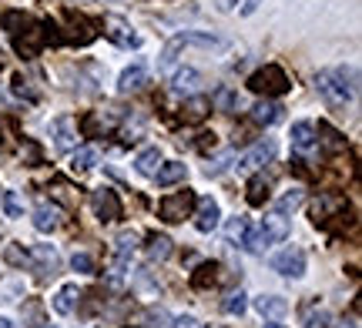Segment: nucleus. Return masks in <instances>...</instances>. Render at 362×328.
<instances>
[{
  "label": "nucleus",
  "mask_w": 362,
  "mask_h": 328,
  "mask_svg": "<svg viewBox=\"0 0 362 328\" xmlns=\"http://www.w3.org/2000/svg\"><path fill=\"white\" fill-rule=\"evenodd\" d=\"M315 87L322 94V101L329 107H346L359 91V78L356 67H336V71H319Z\"/></svg>",
  "instance_id": "f257e3e1"
},
{
  "label": "nucleus",
  "mask_w": 362,
  "mask_h": 328,
  "mask_svg": "<svg viewBox=\"0 0 362 328\" xmlns=\"http://www.w3.org/2000/svg\"><path fill=\"white\" fill-rule=\"evenodd\" d=\"M185 47H205V51H221V47H225V40L215 37V34H208V30H185V34H175V37L165 44L161 57H158V67H161V71H168V67L175 64L178 51H185Z\"/></svg>",
  "instance_id": "f03ea898"
},
{
  "label": "nucleus",
  "mask_w": 362,
  "mask_h": 328,
  "mask_svg": "<svg viewBox=\"0 0 362 328\" xmlns=\"http://www.w3.org/2000/svg\"><path fill=\"white\" fill-rule=\"evenodd\" d=\"M288 87H292V84H288V78H285V71L279 64H265V67H259V71L248 78V91L265 94V97L285 94Z\"/></svg>",
  "instance_id": "7ed1b4c3"
},
{
  "label": "nucleus",
  "mask_w": 362,
  "mask_h": 328,
  "mask_svg": "<svg viewBox=\"0 0 362 328\" xmlns=\"http://www.w3.org/2000/svg\"><path fill=\"white\" fill-rule=\"evenodd\" d=\"M288 231H292L288 218L275 211V214H269V218L262 221L259 231H252V251H262V248H269V245H275V241H285Z\"/></svg>",
  "instance_id": "20e7f679"
},
{
  "label": "nucleus",
  "mask_w": 362,
  "mask_h": 328,
  "mask_svg": "<svg viewBox=\"0 0 362 328\" xmlns=\"http://www.w3.org/2000/svg\"><path fill=\"white\" fill-rule=\"evenodd\" d=\"M194 208V191H175V195L161 198V205H158V218L168 224H178L185 221Z\"/></svg>",
  "instance_id": "39448f33"
},
{
  "label": "nucleus",
  "mask_w": 362,
  "mask_h": 328,
  "mask_svg": "<svg viewBox=\"0 0 362 328\" xmlns=\"http://www.w3.org/2000/svg\"><path fill=\"white\" fill-rule=\"evenodd\" d=\"M51 30H47L44 24H30V30H24V34H17V37H13L17 54H21V57H37V54L44 51V44L51 40Z\"/></svg>",
  "instance_id": "423d86ee"
},
{
  "label": "nucleus",
  "mask_w": 362,
  "mask_h": 328,
  "mask_svg": "<svg viewBox=\"0 0 362 328\" xmlns=\"http://www.w3.org/2000/svg\"><path fill=\"white\" fill-rule=\"evenodd\" d=\"M272 268L285 278H302L305 275V251L302 248H285L272 258Z\"/></svg>",
  "instance_id": "0eeeda50"
},
{
  "label": "nucleus",
  "mask_w": 362,
  "mask_h": 328,
  "mask_svg": "<svg viewBox=\"0 0 362 328\" xmlns=\"http://www.w3.org/2000/svg\"><path fill=\"white\" fill-rule=\"evenodd\" d=\"M94 211H98V218H101L104 224L117 221V218H121V198H117V191L98 188V191H94Z\"/></svg>",
  "instance_id": "6e6552de"
},
{
  "label": "nucleus",
  "mask_w": 362,
  "mask_h": 328,
  "mask_svg": "<svg viewBox=\"0 0 362 328\" xmlns=\"http://www.w3.org/2000/svg\"><path fill=\"white\" fill-rule=\"evenodd\" d=\"M104 34L115 40L117 47H138V44H141V37H138L121 17H104Z\"/></svg>",
  "instance_id": "1a4fd4ad"
},
{
  "label": "nucleus",
  "mask_w": 362,
  "mask_h": 328,
  "mask_svg": "<svg viewBox=\"0 0 362 328\" xmlns=\"http://www.w3.org/2000/svg\"><path fill=\"white\" fill-rule=\"evenodd\" d=\"M51 134H54V147L67 154V151H74L78 147V131H74V121L71 118H57L51 124Z\"/></svg>",
  "instance_id": "9d476101"
},
{
  "label": "nucleus",
  "mask_w": 362,
  "mask_h": 328,
  "mask_svg": "<svg viewBox=\"0 0 362 328\" xmlns=\"http://www.w3.org/2000/svg\"><path fill=\"white\" fill-rule=\"evenodd\" d=\"M221 221V208H218V201H211V198H202L198 201V211H194V228L198 231H215Z\"/></svg>",
  "instance_id": "9b49d317"
},
{
  "label": "nucleus",
  "mask_w": 362,
  "mask_h": 328,
  "mask_svg": "<svg viewBox=\"0 0 362 328\" xmlns=\"http://www.w3.org/2000/svg\"><path fill=\"white\" fill-rule=\"evenodd\" d=\"M61 224H64V211L57 208V205H47V201H44V205L34 208V228H37V231L47 235V231H57Z\"/></svg>",
  "instance_id": "f8f14e48"
},
{
  "label": "nucleus",
  "mask_w": 362,
  "mask_h": 328,
  "mask_svg": "<svg viewBox=\"0 0 362 328\" xmlns=\"http://www.w3.org/2000/svg\"><path fill=\"white\" fill-rule=\"evenodd\" d=\"M272 158H275V145H272V141H259L255 147H248L245 151V158L238 161V168L242 171H259L262 164H269Z\"/></svg>",
  "instance_id": "ddd939ff"
},
{
  "label": "nucleus",
  "mask_w": 362,
  "mask_h": 328,
  "mask_svg": "<svg viewBox=\"0 0 362 328\" xmlns=\"http://www.w3.org/2000/svg\"><path fill=\"white\" fill-rule=\"evenodd\" d=\"M148 84V67L144 64H131L121 71V78H117V91L121 94H131L138 91V87H144Z\"/></svg>",
  "instance_id": "4468645a"
},
{
  "label": "nucleus",
  "mask_w": 362,
  "mask_h": 328,
  "mask_svg": "<svg viewBox=\"0 0 362 328\" xmlns=\"http://www.w3.org/2000/svg\"><path fill=\"white\" fill-rule=\"evenodd\" d=\"M315 138H319V134H315V124H312V121H296V124H292V147H296V151H312V147H315Z\"/></svg>",
  "instance_id": "2eb2a0df"
},
{
  "label": "nucleus",
  "mask_w": 362,
  "mask_h": 328,
  "mask_svg": "<svg viewBox=\"0 0 362 328\" xmlns=\"http://www.w3.org/2000/svg\"><path fill=\"white\" fill-rule=\"evenodd\" d=\"M198 84H202V74H198L194 67H181V71L171 74V87H175L178 94H194L198 91Z\"/></svg>",
  "instance_id": "dca6fc26"
},
{
  "label": "nucleus",
  "mask_w": 362,
  "mask_h": 328,
  "mask_svg": "<svg viewBox=\"0 0 362 328\" xmlns=\"http://www.w3.org/2000/svg\"><path fill=\"white\" fill-rule=\"evenodd\" d=\"M24 295H27V281L21 275L0 278V302H4V305L17 302V298H24Z\"/></svg>",
  "instance_id": "f3484780"
},
{
  "label": "nucleus",
  "mask_w": 362,
  "mask_h": 328,
  "mask_svg": "<svg viewBox=\"0 0 362 328\" xmlns=\"http://www.w3.org/2000/svg\"><path fill=\"white\" fill-rule=\"evenodd\" d=\"M30 265L37 268L40 275H47V272L54 275V268H57V251H54L51 245H37V248L30 251Z\"/></svg>",
  "instance_id": "a211bd4d"
},
{
  "label": "nucleus",
  "mask_w": 362,
  "mask_h": 328,
  "mask_svg": "<svg viewBox=\"0 0 362 328\" xmlns=\"http://www.w3.org/2000/svg\"><path fill=\"white\" fill-rule=\"evenodd\" d=\"M252 121H255V124H265V128L275 124V121H282V104H275V101L265 97V101H259V104L252 107Z\"/></svg>",
  "instance_id": "6ab92c4d"
},
{
  "label": "nucleus",
  "mask_w": 362,
  "mask_h": 328,
  "mask_svg": "<svg viewBox=\"0 0 362 328\" xmlns=\"http://www.w3.org/2000/svg\"><path fill=\"white\" fill-rule=\"evenodd\" d=\"M255 308H259L262 318H282L288 312V302L279 295H262V298H255Z\"/></svg>",
  "instance_id": "aec40b11"
},
{
  "label": "nucleus",
  "mask_w": 362,
  "mask_h": 328,
  "mask_svg": "<svg viewBox=\"0 0 362 328\" xmlns=\"http://www.w3.org/2000/svg\"><path fill=\"white\" fill-rule=\"evenodd\" d=\"M158 168H161V151H158V147H144L141 154L134 158V171L144 174V178H155Z\"/></svg>",
  "instance_id": "412c9836"
},
{
  "label": "nucleus",
  "mask_w": 362,
  "mask_h": 328,
  "mask_svg": "<svg viewBox=\"0 0 362 328\" xmlns=\"http://www.w3.org/2000/svg\"><path fill=\"white\" fill-rule=\"evenodd\" d=\"M101 161V154H98V147H74V158H71V171L74 174H84V171H90L94 164Z\"/></svg>",
  "instance_id": "4be33fe9"
},
{
  "label": "nucleus",
  "mask_w": 362,
  "mask_h": 328,
  "mask_svg": "<svg viewBox=\"0 0 362 328\" xmlns=\"http://www.w3.org/2000/svg\"><path fill=\"white\" fill-rule=\"evenodd\" d=\"M74 302H78V285H64V288L54 295L51 308L57 315H71V312H74Z\"/></svg>",
  "instance_id": "5701e85b"
},
{
  "label": "nucleus",
  "mask_w": 362,
  "mask_h": 328,
  "mask_svg": "<svg viewBox=\"0 0 362 328\" xmlns=\"http://www.w3.org/2000/svg\"><path fill=\"white\" fill-rule=\"evenodd\" d=\"M185 174H188V164H181V161H168V164H161L155 171L158 184H178V181H185Z\"/></svg>",
  "instance_id": "b1692460"
},
{
  "label": "nucleus",
  "mask_w": 362,
  "mask_h": 328,
  "mask_svg": "<svg viewBox=\"0 0 362 328\" xmlns=\"http://www.w3.org/2000/svg\"><path fill=\"white\" fill-rule=\"evenodd\" d=\"M228 241H238L242 248L252 251V228H248L245 218H232L228 221Z\"/></svg>",
  "instance_id": "393cba45"
},
{
  "label": "nucleus",
  "mask_w": 362,
  "mask_h": 328,
  "mask_svg": "<svg viewBox=\"0 0 362 328\" xmlns=\"http://www.w3.org/2000/svg\"><path fill=\"white\" fill-rule=\"evenodd\" d=\"M171 255V238L168 235H151L148 238V258L151 262H165Z\"/></svg>",
  "instance_id": "a878e982"
},
{
  "label": "nucleus",
  "mask_w": 362,
  "mask_h": 328,
  "mask_svg": "<svg viewBox=\"0 0 362 328\" xmlns=\"http://www.w3.org/2000/svg\"><path fill=\"white\" fill-rule=\"evenodd\" d=\"M185 111H188V114H185V121H202L208 111H211V101H208V97H202V94H194V97H188V101H185Z\"/></svg>",
  "instance_id": "bb28decb"
},
{
  "label": "nucleus",
  "mask_w": 362,
  "mask_h": 328,
  "mask_svg": "<svg viewBox=\"0 0 362 328\" xmlns=\"http://www.w3.org/2000/svg\"><path fill=\"white\" fill-rule=\"evenodd\" d=\"M138 248V231H124V235L117 238V265H124L134 255Z\"/></svg>",
  "instance_id": "cd10ccee"
},
{
  "label": "nucleus",
  "mask_w": 362,
  "mask_h": 328,
  "mask_svg": "<svg viewBox=\"0 0 362 328\" xmlns=\"http://www.w3.org/2000/svg\"><path fill=\"white\" fill-rule=\"evenodd\" d=\"M0 24L7 27L11 34H21L24 27H30V17H27V13H21V11H7V13H0Z\"/></svg>",
  "instance_id": "c85d7f7f"
},
{
  "label": "nucleus",
  "mask_w": 362,
  "mask_h": 328,
  "mask_svg": "<svg viewBox=\"0 0 362 328\" xmlns=\"http://www.w3.org/2000/svg\"><path fill=\"white\" fill-rule=\"evenodd\" d=\"M0 208H4L7 218H24V205H21L17 191H4V195H0Z\"/></svg>",
  "instance_id": "c756f323"
},
{
  "label": "nucleus",
  "mask_w": 362,
  "mask_h": 328,
  "mask_svg": "<svg viewBox=\"0 0 362 328\" xmlns=\"http://www.w3.org/2000/svg\"><path fill=\"white\" fill-rule=\"evenodd\" d=\"M315 134H322V145L329 147V151H342V147H346L342 134H339L332 124H319V131H315Z\"/></svg>",
  "instance_id": "7c9ffc66"
},
{
  "label": "nucleus",
  "mask_w": 362,
  "mask_h": 328,
  "mask_svg": "<svg viewBox=\"0 0 362 328\" xmlns=\"http://www.w3.org/2000/svg\"><path fill=\"white\" fill-rule=\"evenodd\" d=\"M265 198H269V181L259 174V178L248 181V205H262Z\"/></svg>",
  "instance_id": "2f4dec72"
},
{
  "label": "nucleus",
  "mask_w": 362,
  "mask_h": 328,
  "mask_svg": "<svg viewBox=\"0 0 362 328\" xmlns=\"http://www.w3.org/2000/svg\"><path fill=\"white\" fill-rule=\"evenodd\" d=\"M302 201H305V195H302L298 188H292L288 195H282V198H279V214H288V211L302 208Z\"/></svg>",
  "instance_id": "473e14b6"
},
{
  "label": "nucleus",
  "mask_w": 362,
  "mask_h": 328,
  "mask_svg": "<svg viewBox=\"0 0 362 328\" xmlns=\"http://www.w3.org/2000/svg\"><path fill=\"white\" fill-rule=\"evenodd\" d=\"M218 281V265H202L198 275H194V288H205V285H215Z\"/></svg>",
  "instance_id": "72a5a7b5"
},
{
  "label": "nucleus",
  "mask_w": 362,
  "mask_h": 328,
  "mask_svg": "<svg viewBox=\"0 0 362 328\" xmlns=\"http://www.w3.org/2000/svg\"><path fill=\"white\" fill-rule=\"evenodd\" d=\"M232 161H235L232 154H218V158H211L205 164V174H208V178H218V174H225V171L232 168Z\"/></svg>",
  "instance_id": "f704fd0d"
},
{
  "label": "nucleus",
  "mask_w": 362,
  "mask_h": 328,
  "mask_svg": "<svg viewBox=\"0 0 362 328\" xmlns=\"http://www.w3.org/2000/svg\"><path fill=\"white\" fill-rule=\"evenodd\" d=\"M245 308H248V302H245V291H242V288L232 291V295L225 298V312H228V315H242Z\"/></svg>",
  "instance_id": "c9c22d12"
},
{
  "label": "nucleus",
  "mask_w": 362,
  "mask_h": 328,
  "mask_svg": "<svg viewBox=\"0 0 362 328\" xmlns=\"http://www.w3.org/2000/svg\"><path fill=\"white\" fill-rule=\"evenodd\" d=\"M71 268H74V272H81V275H94V258H90V255H84V251H74Z\"/></svg>",
  "instance_id": "e433bc0d"
},
{
  "label": "nucleus",
  "mask_w": 362,
  "mask_h": 328,
  "mask_svg": "<svg viewBox=\"0 0 362 328\" xmlns=\"http://www.w3.org/2000/svg\"><path fill=\"white\" fill-rule=\"evenodd\" d=\"M305 328H332V315L322 312V308H319V312H309V315H305Z\"/></svg>",
  "instance_id": "4c0bfd02"
},
{
  "label": "nucleus",
  "mask_w": 362,
  "mask_h": 328,
  "mask_svg": "<svg viewBox=\"0 0 362 328\" xmlns=\"http://www.w3.org/2000/svg\"><path fill=\"white\" fill-rule=\"evenodd\" d=\"M4 258L11 265H30V251H24V248H17V245H11V248L4 251Z\"/></svg>",
  "instance_id": "58836bf2"
},
{
  "label": "nucleus",
  "mask_w": 362,
  "mask_h": 328,
  "mask_svg": "<svg viewBox=\"0 0 362 328\" xmlns=\"http://www.w3.org/2000/svg\"><path fill=\"white\" fill-rule=\"evenodd\" d=\"M171 328H205L198 318H192V315H181V318H175V325Z\"/></svg>",
  "instance_id": "ea45409f"
},
{
  "label": "nucleus",
  "mask_w": 362,
  "mask_h": 328,
  "mask_svg": "<svg viewBox=\"0 0 362 328\" xmlns=\"http://www.w3.org/2000/svg\"><path fill=\"white\" fill-rule=\"evenodd\" d=\"M148 322H151V328H168V315H165L161 308H158V312H151V315H148Z\"/></svg>",
  "instance_id": "a19ab883"
},
{
  "label": "nucleus",
  "mask_w": 362,
  "mask_h": 328,
  "mask_svg": "<svg viewBox=\"0 0 362 328\" xmlns=\"http://www.w3.org/2000/svg\"><path fill=\"white\" fill-rule=\"evenodd\" d=\"M13 94H17V97H30V91H27V84L21 78L13 80Z\"/></svg>",
  "instance_id": "79ce46f5"
},
{
  "label": "nucleus",
  "mask_w": 362,
  "mask_h": 328,
  "mask_svg": "<svg viewBox=\"0 0 362 328\" xmlns=\"http://www.w3.org/2000/svg\"><path fill=\"white\" fill-rule=\"evenodd\" d=\"M259 7H262V0H245V4H242V13L248 17V13H255V11H259Z\"/></svg>",
  "instance_id": "37998d69"
},
{
  "label": "nucleus",
  "mask_w": 362,
  "mask_h": 328,
  "mask_svg": "<svg viewBox=\"0 0 362 328\" xmlns=\"http://www.w3.org/2000/svg\"><path fill=\"white\" fill-rule=\"evenodd\" d=\"M235 4H238V0H221V4H218V7H221V11H232V7H235Z\"/></svg>",
  "instance_id": "c03bdc74"
},
{
  "label": "nucleus",
  "mask_w": 362,
  "mask_h": 328,
  "mask_svg": "<svg viewBox=\"0 0 362 328\" xmlns=\"http://www.w3.org/2000/svg\"><path fill=\"white\" fill-rule=\"evenodd\" d=\"M0 328H13V322L11 318H0Z\"/></svg>",
  "instance_id": "a18cd8bd"
},
{
  "label": "nucleus",
  "mask_w": 362,
  "mask_h": 328,
  "mask_svg": "<svg viewBox=\"0 0 362 328\" xmlns=\"http://www.w3.org/2000/svg\"><path fill=\"white\" fill-rule=\"evenodd\" d=\"M342 328H359V322H356V318H349V322H346Z\"/></svg>",
  "instance_id": "49530a36"
},
{
  "label": "nucleus",
  "mask_w": 362,
  "mask_h": 328,
  "mask_svg": "<svg viewBox=\"0 0 362 328\" xmlns=\"http://www.w3.org/2000/svg\"><path fill=\"white\" fill-rule=\"evenodd\" d=\"M265 328H282V325H275V322H265Z\"/></svg>",
  "instance_id": "de8ad7c7"
},
{
  "label": "nucleus",
  "mask_w": 362,
  "mask_h": 328,
  "mask_svg": "<svg viewBox=\"0 0 362 328\" xmlns=\"http://www.w3.org/2000/svg\"><path fill=\"white\" fill-rule=\"evenodd\" d=\"M40 328H57V325H40Z\"/></svg>",
  "instance_id": "09e8293b"
},
{
  "label": "nucleus",
  "mask_w": 362,
  "mask_h": 328,
  "mask_svg": "<svg viewBox=\"0 0 362 328\" xmlns=\"http://www.w3.org/2000/svg\"><path fill=\"white\" fill-rule=\"evenodd\" d=\"M101 4H111V0H101Z\"/></svg>",
  "instance_id": "8fccbe9b"
},
{
  "label": "nucleus",
  "mask_w": 362,
  "mask_h": 328,
  "mask_svg": "<svg viewBox=\"0 0 362 328\" xmlns=\"http://www.w3.org/2000/svg\"><path fill=\"white\" fill-rule=\"evenodd\" d=\"M0 141H4V138H0Z\"/></svg>",
  "instance_id": "3c124183"
}]
</instances>
